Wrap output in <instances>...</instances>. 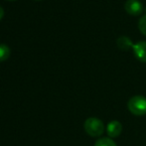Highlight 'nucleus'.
I'll list each match as a JSON object with an SVG mask.
<instances>
[{
  "label": "nucleus",
  "instance_id": "1",
  "mask_svg": "<svg viewBox=\"0 0 146 146\" xmlns=\"http://www.w3.org/2000/svg\"><path fill=\"white\" fill-rule=\"evenodd\" d=\"M85 131L92 137H100L106 131V126L102 120L98 117H90L84 123Z\"/></svg>",
  "mask_w": 146,
  "mask_h": 146
},
{
  "label": "nucleus",
  "instance_id": "2",
  "mask_svg": "<svg viewBox=\"0 0 146 146\" xmlns=\"http://www.w3.org/2000/svg\"><path fill=\"white\" fill-rule=\"evenodd\" d=\"M127 108L132 114L142 116L146 114V98L143 96H134L127 102Z\"/></svg>",
  "mask_w": 146,
  "mask_h": 146
},
{
  "label": "nucleus",
  "instance_id": "3",
  "mask_svg": "<svg viewBox=\"0 0 146 146\" xmlns=\"http://www.w3.org/2000/svg\"><path fill=\"white\" fill-rule=\"evenodd\" d=\"M124 8L127 13L133 16L140 15L143 12V5L139 0H126Z\"/></svg>",
  "mask_w": 146,
  "mask_h": 146
},
{
  "label": "nucleus",
  "instance_id": "4",
  "mask_svg": "<svg viewBox=\"0 0 146 146\" xmlns=\"http://www.w3.org/2000/svg\"><path fill=\"white\" fill-rule=\"evenodd\" d=\"M122 132V124L118 120H112L106 126V133L110 138H116Z\"/></svg>",
  "mask_w": 146,
  "mask_h": 146
},
{
  "label": "nucleus",
  "instance_id": "5",
  "mask_svg": "<svg viewBox=\"0 0 146 146\" xmlns=\"http://www.w3.org/2000/svg\"><path fill=\"white\" fill-rule=\"evenodd\" d=\"M134 55L137 60L142 63H146V41H140L132 47Z\"/></svg>",
  "mask_w": 146,
  "mask_h": 146
},
{
  "label": "nucleus",
  "instance_id": "6",
  "mask_svg": "<svg viewBox=\"0 0 146 146\" xmlns=\"http://www.w3.org/2000/svg\"><path fill=\"white\" fill-rule=\"evenodd\" d=\"M117 46L121 49V50H129L130 48L133 47V43L130 39L127 36H120L116 41Z\"/></svg>",
  "mask_w": 146,
  "mask_h": 146
},
{
  "label": "nucleus",
  "instance_id": "7",
  "mask_svg": "<svg viewBox=\"0 0 146 146\" xmlns=\"http://www.w3.org/2000/svg\"><path fill=\"white\" fill-rule=\"evenodd\" d=\"M11 51H10L9 47L7 45L0 44V62L6 61L10 57Z\"/></svg>",
  "mask_w": 146,
  "mask_h": 146
},
{
  "label": "nucleus",
  "instance_id": "8",
  "mask_svg": "<svg viewBox=\"0 0 146 146\" xmlns=\"http://www.w3.org/2000/svg\"><path fill=\"white\" fill-rule=\"evenodd\" d=\"M94 146H117V145L112 138L102 137V138H100L96 140V142L94 143Z\"/></svg>",
  "mask_w": 146,
  "mask_h": 146
},
{
  "label": "nucleus",
  "instance_id": "9",
  "mask_svg": "<svg viewBox=\"0 0 146 146\" xmlns=\"http://www.w3.org/2000/svg\"><path fill=\"white\" fill-rule=\"evenodd\" d=\"M138 28H139V30H140V32L146 36V14L143 15L142 17L139 19Z\"/></svg>",
  "mask_w": 146,
  "mask_h": 146
},
{
  "label": "nucleus",
  "instance_id": "10",
  "mask_svg": "<svg viewBox=\"0 0 146 146\" xmlns=\"http://www.w3.org/2000/svg\"><path fill=\"white\" fill-rule=\"evenodd\" d=\"M3 16H4V10H3V8L0 6V20L3 18Z\"/></svg>",
  "mask_w": 146,
  "mask_h": 146
},
{
  "label": "nucleus",
  "instance_id": "11",
  "mask_svg": "<svg viewBox=\"0 0 146 146\" xmlns=\"http://www.w3.org/2000/svg\"><path fill=\"white\" fill-rule=\"evenodd\" d=\"M9 1H14V0H9Z\"/></svg>",
  "mask_w": 146,
  "mask_h": 146
},
{
  "label": "nucleus",
  "instance_id": "12",
  "mask_svg": "<svg viewBox=\"0 0 146 146\" xmlns=\"http://www.w3.org/2000/svg\"><path fill=\"white\" fill-rule=\"evenodd\" d=\"M37 1H40V0H37Z\"/></svg>",
  "mask_w": 146,
  "mask_h": 146
}]
</instances>
